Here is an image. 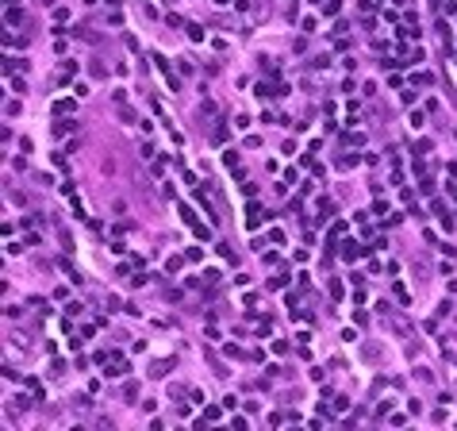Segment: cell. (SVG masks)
Wrapping results in <instances>:
<instances>
[{
	"instance_id": "7a4b0ae2",
	"label": "cell",
	"mask_w": 457,
	"mask_h": 431,
	"mask_svg": "<svg viewBox=\"0 0 457 431\" xmlns=\"http://www.w3.org/2000/svg\"><path fill=\"white\" fill-rule=\"evenodd\" d=\"M154 62H158V73H166L169 89H177V77H173V73H169V62H166V58H154Z\"/></svg>"
},
{
	"instance_id": "ba28073f",
	"label": "cell",
	"mask_w": 457,
	"mask_h": 431,
	"mask_svg": "<svg viewBox=\"0 0 457 431\" xmlns=\"http://www.w3.org/2000/svg\"><path fill=\"white\" fill-rule=\"evenodd\" d=\"M4 4H20V0H4Z\"/></svg>"
},
{
	"instance_id": "8992f818",
	"label": "cell",
	"mask_w": 457,
	"mask_h": 431,
	"mask_svg": "<svg viewBox=\"0 0 457 431\" xmlns=\"http://www.w3.org/2000/svg\"><path fill=\"white\" fill-rule=\"evenodd\" d=\"M284 281H288V273H284V270H281V273H277V278H273V281H269V289H281V285H284Z\"/></svg>"
},
{
	"instance_id": "3957f363",
	"label": "cell",
	"mask_w": 457,
	"mask_h": 431,
	"mask_svg": "<svg viewBox=\"0 0 457 431\" xmlns=\"http://www.w3.org/2000/svg\"><path fill=\"white\" fill-rule=\"evenodd\" d=\"M12 70H27V62H23V58H8L4 62V73H12Z\"/></svg>"
},
{
	"instance_id": "52a82bcc",
	"label": "cell",
	"mask_w": 457,
	"mask_h": 431,
	"mask_svg": "<svg viewBox=\"0 0 457 431\" xmlns=\"http://www.w3.org/2000/svg\"><path fill=\"white\" fill-rule=\"evenodd\" d=\"M166 366H169V362H154V366H150V377H161V373H166Z\"/></svg>"
},
{
	"instance_id": "277c9868",
	"label": "cell",
	"mask_w": 457,
	"mask_h": 431,
	"mask_svg": "<svg viewBox=\"0 0 457 431\" xmlns=\"http://www.w3.org/2000/svg\"><path fill=\"white\" fill-rule=\"evenodd\" d=\"M342 254H346V258H357V254H361V247H357V243H342Z\"/></svg>"
},
{
	"instance_id": "5b68a950",
	"label": "cell",
	"mask_w": 457,
	"mask_h": 431,
	"mask_svg": "<svg viewBox=\"0 0 457 431\" xmlns=\"http://www.w3.org/2000/svg\"><path fill=\"white\" fill-rule=\"evenodd\" d=\"M185 31H189V39H192V43H200V39H204V31L196 27V23H189V27H185Z\"/></svg>"
},
{
	"instance_id": "6da1fadb",
	"label": "cell",
	"mask_w": 457,
	"mask_h": 431,
	"mask_svg": "<svg viewBox=\"0 0 457 431\" xmlns=\"http://www.w3.org/2000/svg\"><path fill=\"white\" fill-rule=\"evenodd\" d=\"M181 219L192 227V235H196V239H208V227H204V223H196V216H192V208H189V204H181Z\"/></svg>"
}]
</instances>
